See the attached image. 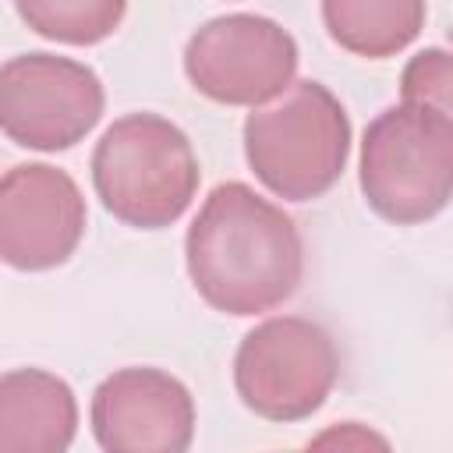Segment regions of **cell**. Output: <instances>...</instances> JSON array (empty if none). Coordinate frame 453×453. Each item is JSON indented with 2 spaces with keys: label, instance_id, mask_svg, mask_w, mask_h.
<instances>
[{
  "label": "cell",
  "instance_id": "obj_1",
  "mask_svg": "<svg viewBox=\"0 0 453 453\" xmlns=\"http://www.w3.org/2000/svg\"><path fill=\"white\" fill-rule=\"evenodd\" d=\"M198 297L223 315H262L294 297L304 276L297 223L244 180L216 184L184 237Z\"/></svg>",
  "mask_w": 453,
  "mask_h": 453
},
{
  "label": "cell",
  "instance_id": "obj_2",
  "mask_svg": "<svg viewBox=\"0 0 453 453\" xmlns=\"http://www.w3.org/2000/svg\"><path fill=\"white\" fill-rule=\"evenodd\" d=\"M350 156V117L322 81H290L276 103L251 106L244 159L255 177L287 202L322 198Z\"/></svg>",
  "mask_w": 453,
  "mask_h": 453
},
{
  "label": "cell",
  "instance_id": "obj_3",
  "mask_svg": "<svg viewBox=\"0 0 453 453\" xmlns=\"http://www.w3.org/2000/svg\"><path fill=\"white\" fill-rule=\"evenodd\" d=\"M202 170L188 134L159 113H127L113 120L92 152V184L103 209L138 230L177 223Z\"/></svg>",
  "mask_w": 453,
  "mask_h": 453
},
{
  "label": "cell",
  "instance_id": "obj_4",
  "mask_svg": "<svg viewBox=\"0 0 453 453\" xmlns=\"http://www.w3.org/2000/svg\"><path fill=\"white\" fill-rule=\"evenodd\" d=\"M357 184L372 212L396 226L435 219L453 191V113L386 106L365 127Z\"/></svg>",
  "mask_w": 453,
  "mask_h": 453
},
{
  "label": "cell",
  "instance_id": "obj_5",
  "mask_svg": "<svg viewBox=\"0 0 453 453\" xmlns=\"http://www.w3.org/2000/svg\"><path fill=\"white\" fill-rule=\"evenodd\" d=\"M340 350L333 336L304 315H273L244 333L234 354L241 403L265 421H304L333 393Z\"/></svg>",
  "mask_w": 453,
  "mask_h": 453
},
{
  "label": "cell",
  "instance_id": "obj_6",
  "mask_svg": "<svg viewBox=\"0 0 453 453\" xmlns=\"http://www.w3.org/2000/svg\"><path fill=\"white\" fill-rule=\"evenodd\" d=\"M99 74L71 57L21 53L0 64V131L35 152L78 145L103 117Z\"/></svg>",
  "mask_w": 453,
  "mask_h": 453
},
{
  "label": "cell",
  "instance_id": "obj_7",
  "mask_svg": "<svg viewBox=\"0 0 453 453\" xmlns=\"http://www.w3.org/2000/svg\"><path fill=\"white\" fill-rule=\"evenodd\" d=\"M294 35L265 14H219L184 46V74L212 103L262 106L297 74Z\"/></svg>",
  "mask_w": 453,
  "mask_h": 453
},
{
  "label": "cell",
  "instance_id": "obj_8",
  "mask_svg": "<svg viewBox=\"0 0 453 453\" xmlns=\"http://www.w3.org/2000/svg\"><path fill=\"white\" fill-rule=\"evenodd\" d=\"M88 209L74 177L50 163L0 173V262L18 273L64 265L85 237Z\"/></svg>",
  "mask_w": 453,
  "mask_h": 453
},
{
  "label": "cell",
  "instance_id": "obj_9",
  "mask_svg": "<svg viewBox=\"0 0 453 453\" xmlns=\"http://www.w3.org/2000/svg\"><path fill=\"white\" fill-rule=\"evenodd\" d=\"M92 435L106 453H184L195 439V400L163 368H117L88 407Z\"/></svg>",
  "mask_w": 453,
  "mask_h": 453
},
{
  "label": "cell",
  "instance_id": "obj_10",
  "mask_svg": "<svg viewBox=\"0 0 453 453\" xmlns=\"http://www.w3.org/2000/svg\"><path fill=\"white\" fill-rule=\"evenodd\" d=\"M78 435L74 389L46 368L0 372V453H64Z\"/></svg>",
  "mask_w": 453,
  "mask_h": 453
},
{
  "label": "cell",
  "instance_id": "obj_11",
  "mask_svg": "<svg viewBox=\"0 0 453 453\" xmlns=\"http://www.w3.org/2000/svg\"><path fill=\"white\" fill-rule=\"evenodd\" d=\"M425 0H322L329 39L365 60H386L407 50L425 28Z\"/></svg>",
  "mask_w": 453,
  "mask_h": 453
},
{
  "label": "cell",
  "instance_id": "obj_12",
  "mask_svg": "<svg viewBox=\"0 0 453 453\" xmlns=\"http://www.w3.org/2000/svg\"><path fill=\"white\" fill-rule=\"evenodd\" d=\"M21 21L53 42L96 46L110 39L127 11V0H14Z\"/></svg>",
  "mask_w": 453,
  "mask_h": 453
},
{
  "label": "cell",
  "instance_id": "obj_13",
  "mask_svg": "<svg viewBox=\"0 0 453 453\" xmlns=\"http://www.w3.org/2000/svg\"><path fill=\"white\" fill-rule=\"evenodd\" d=\"M400 103L453 113V67L442 46L414 53L400 74Z\"/></svg>",
  "mask_w": 453,
  "mask_h": 453
},
{
  "label": "cell",
  "instance_id": "obj_14",
  "mask_svg": "<svg viewBox=\"0 0 453 453\" xmlns=\"http://www.w3.org/2000/svg\"><path fill=\"white\" fill-rule=\"evenodd\" d=\"M322 442H340V446H386V439H382V435L365 432L357 421H343L340 428L322 432V435L315 439V446H322Z\"/></svg>",
  "mask_w": 453,
  "mask_h": 453
}]
</instances>
